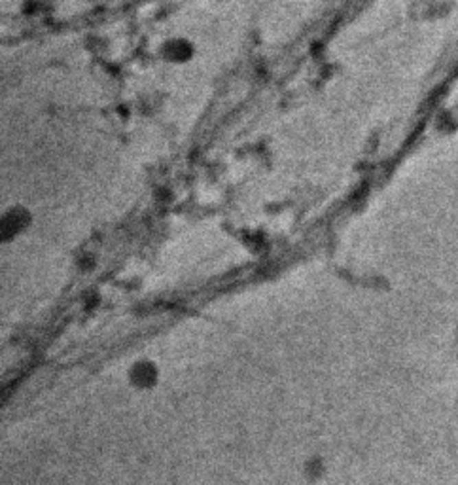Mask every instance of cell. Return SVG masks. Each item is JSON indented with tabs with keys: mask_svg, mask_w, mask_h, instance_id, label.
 Segmentation results:
<instances>
[{
	"mask_svg": "<svg viewBox=\"0 0 458 485\" xmlns=\"http://www.w3.org/2000/svg\"><path fill=\"white\" fill-rule=\"evenodd\" d=\"M165 54H167V57L172 59V61H176L179 57L187 59V57H190V44L184 42V40H174V42L169 44V49H167Z\"/></svg>",
	"mask_w": 458,
	"mask_h": 485,
	"instance_id": "1",
	"label": "cell"
}]
</instances>
